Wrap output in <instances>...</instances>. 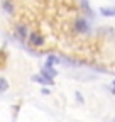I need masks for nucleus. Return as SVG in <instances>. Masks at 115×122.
Wrapping results in <instances>:
<instances>
[{
  "label": "nucleus",
  "mask_w": 115,
  "mask_h": 122,
  "mask_svg": "<svg viewBox=\"0 0 115 122\" xmlns=\"http://www.w3.org/2000/svg\"><path fill=\"white\" fill-rule=\"evenodd\" d=\"M32 81L41 83V85H51L53 83V78H49V76H46V75H34L32 76Z\"/></svg>",
  "instance_id": "1"
},
{
  "label": "nucleus",
  "mask_w": 115,
  "mask_h": 122,
  "mask_svg": "<svg viewBox=\"0 0 115 122\" xmlns=\"http://www.w3.org/2000/svg\"><path fill=\"white\" fill-rule=\"evenodd\" d=\"M76 30L78 32H86V30H88V24H86L85 19H78L76 20Z\"/></svg>",
  "instance_id": "2"
},
{
  "label": "nucleus",
  "mask_w": 115,
  "mask_h": 122,
  "mask_svg": "<svg viewBox=\"0 0 115 122\" xmlns=\"http://www.w3.org/2000/svg\"><path fill=\"white\" fill-rule=\"evenodd\" d=\"M100 14L105 15V17H113L115 15V7H102L100 9Z\"/></svg>",
  "instance_id": "3"
},
{
  "label": "nucleus",
  "mask_w": 115,
  "mask_h": 122,
  "mask_svg": "<svg viewBox=\"0 0 115 122\" xmlns=\"http://www.w3.org/2000/svg\"><path fill=\"white\" fill-rule=\"evenodd\" d=\"M31 44H32V46H42V44H44V41H42V37H41L39 34L34 32V34L31 36Z\"/></svg>",
  "instance_id": "4"
},
{
  "label": "nucleus",
  "mask_w": 115,
  "mask_h": 122,
  "mask_svg": "<svg viewBox=\"0 0 115 122\" xmlns=\"http://www.w3.org/2000/svg\"><path fill=\"white\" fill-rule=\"evenodd\" d=\"M42 75L49 76V78H54V76H56V71H54L51 66H44V68H42Z\"/></svg>",
  "instance_id": "5"
},
{
  "label": "nucleus",
  "mask_w": 115,
  "mask_h": 122,
  "mask_svg": "<svg viewBox=\"0 0 115 122\" xmlns=\"http://www.w3.org/2000/svg\"><path fill=\"white\" fill-rule=\"evenodd\" d=\"M7 88H9V83H7L4 78H0V92H5Z\"/></svg>",
  "instance_id": "6"
},
{
  "label": "nucleus",
  "mask_w": 115,
  "mask_h": 122,
  "mask_svg": "<svg viewBox=\"0 0 115 122\" xmlns=\"http://www.w3.org/2000/svg\"><path fill=\"white\" fill-rule=\"evenodd\" d=\"M17 34H19V37L24 39V37H25V27H19V29H17Z\"/></svg>",
  "instance_id": "7"
},
{
  "label": "nucleus",
  "mask_w": 115,
  "mask_h": 122,
  "mask_svg": "<svg viewBox=\"0 0 115 122\" xmlns=\"http://www.w3.org/2000/svg\"><path fill=\"white\" fill-rule=\"evenodd\" d=\"M112 92L115 93V80H113V85H112Z\"/></svg>",
  "instance_id": "8"
},
{
  "label": "nucleus",
  "mask_w": 115,
  "mask_h": 122,
  "mask_svg": "<svg viewBox=\"0 0 115 122\" xmlns=\"http://www.w3.org/2000/svg\"><path fill=\"white\" fill-rule=\"evenodd\" d=\"M113 122H115V119H113Z\"/></svg>",
  "instance_id": "9"
}]
</instances>
